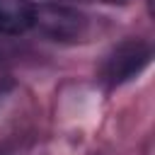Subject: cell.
Wrapping results in <instances>:
<instances>
[{"label": "cell", "instance_id": "6da1fadb", "mask_svg": "<svg viewBox=\"0 0 155 155\" xmlns=\"http://www.w3.org/2000/svg\"><path fill=\"white\" fill-rule=\"evenodd\" d=\"M31 27L53 41H78L87 31V19L68 5H39L34 7Z\"/></svg>", "mask_w": 155, "mask_h": 155}, {"label": "cell", "instance_id": "7a4b0ae2", "mask_svg": "<svg viewBox=\"0 0 155 155\" xmlns=\"http://www.w3.org/2000/svg\"><path fill=\"white\" fill-rule=\"evenodd\" d=\"M150 61V46L140 39H131L124 41L121 46L114 48V53L107 58L104 65V78L111 85H119L124 80H131L133 75H138Z\"/></svg>", "mask_w": 155, "mask_h": 155}, {"label": "cell", "instance_id": "3957f363", "mask_svg": "<svg viewBox=\"0 0 155 155\" xmlns=\"http://www.w3.org/2000/svg\"><path fill=\"white\" fill-rule=\"evenodd\" d=\"M34 5L29 0H0V34H22L31 29Z\"/></svg>", "mask_w": 155, "mask_h": 155}]
</instances>
